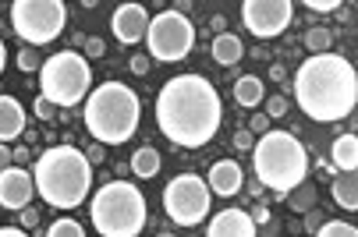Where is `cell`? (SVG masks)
<instances>
[{
    "instance_id": "cell-1",
    "label": "cell",
    "mask_w": 358,
    "mask_h": 237,
    "mask_svg": "<svg viewBox=\"0 0 358 237\" xmlns=\"http://www.w3.org/2000/svg\"><path fill=\"white\" fill-rule=\"evenodd\" d=\"M224 103L210 78L174 75L157 96V124L181 149H202L220 131Z\"/></svg>"
},
{
    "instance_id": "cell-2",
    "label": "cell",
    "mask_w": 358,
    "mask_h": 237,
    "mask_svg": "<svg viewBox=\"0 0 358 237\" xmlns=\"http://www.w3.org/2000/svg\"><path fill=\"white\" fill-rule=\"evenodd\" d=\"M294 103L316 124H334L355 114L358 75L344 54H316L294 71Z\"/></svg>"
},
{
    "instance_id": "cell-3",
    "label": "cell",
    "mask_w": 358,
    "mask_h": 237,
    "mask_svg": "<svg viewBox=\"0 0 358 237\" xmlns=\"http://www.w3.org/2000/svg\"><path fill=\"white\" fill-rule=\"evenodd\" d=\"M32 181L50 209H78L92 188V163L75 146H54L36 160Z\"/></svg>"
},
{
    "instance_id": "cell-4",
    "label": "cell",
    "mask_w": 358,
    "mask_h": 237,
    "mask_svg": "<svg viewBox=\"0 0 358 237\" xmlns=\"http://www.w3.org/2000/svg\"><path fill=\"white\" fill-rule=\"evenodd\" d=\"M85 128L99 146H124L138 131L142 100L124 82H103L85 96Z\"/></svg>"
},
{
    "instance_id": "cell-5",
    "label": "cell",
    "mask_w": 358,
    "mask_h": 237,
    "mask_svg": "<svg viewBox=\"0 0 358 237\" xmlns=\"http://www.w3.org/2000/svg\"><path fill=\"white\" fill-rule=\"evenodd\" d=\"M252 167H255L259 184H266L270 192L287 195V192H294L305 177H309V153H305V146L291 131L270 128L266 135L255 138V146H252Z\"/></svg>"
},
{
    "instance_id": "cell-6",
    "label": "cell",
    "mask_w": 358,
    "mask_h": 237,
    "mask_svg": "<svg viewBox=\"0 0 358 237\" xmlns=\"http://www.w3.org/2000/svg\"><path fill=\"white\" fill-rule=\"evenodd\" d=\"M89 220L99 237H138L145 230V195L131 181H107L89 199Z\"/></svg>"
},
{
    "instance_id": "cell-7",
    "label": "cell",
    "mask_w": 358,
    "mask_h": 237,
    "mask_svg": "<svg viewBox=\"0 0 358 237\" xmlns=\"http://www.w3.org/2000/svg\"><path fill=\"white\" fill-rule=\"evenodd\" d=\"M39 92L43 100L54 107H78L89 92H92V68L78 50H61L54 57H46L39 68Z\"/></svg>"
},
{
    "instance_id": "cell-8",
    "label": "cell",
    "mask_w": 358,
    "mask_h": 237,
    "mask_svg": "<svg viewBox=\"0 0 358 237\" xmlns=\"http://www.w3.org/2000/svg\"><path fill=\"white\" fill-rule=\"evenodd\" d=\"M68 25V4L64 0H15L11 4V29L25 46H46L54 43Z\"/></svg>"
},
{
    "instance_id": "cell-9",
    "label": "cell",
    "mask_w": 358,
    "mask_h": 237,
    "mask_svg": "<svg viewBox=\"0 0 358 237\" xmlns=\"http://www.w3.org/2000/svg\"><path fill=\"white\" fill-rule=\"evenodd\" d=\"M213 209V192L199 174H178L164 188V213L174 220V227H199Z\"/></svg>"
},
{
    "instance_id": "cell-10",
    "label": "cell",
    "mask_w": 358,
    "mask_h": 237,
    "mask_svg": "<svg viewBox=\"0 0 358 237\" xmlns=\"http://www.w3.org/2000/svg\"><path fill=\"white\" fill-rule=\"evenodd\" d=\"M145 46H149L152 61L178 64L192 54V46H195V25L181 11H160L157 18H149Z\"/></svg>"
},
{
    "instance_id": "cell-11",
    "label": "cell",
    "mask_w": 358,
    "mask_h": 237,
    "mask_svg": "<svg viewBox=\"0 0 358 237\" xmlns=\"http://www.w3.org/2000/svg\"><path fill=\"white\" fill-rule=\"evenodd\" d=\"M241 22L252 36L259 39H273L280 32H287V25L294 22V4L291 0H245L241 4Z\"/></svg>"
},
{
    "instance_id": "cell-12",
    "label": "cell",
    "mask_w": 358,
    "mask_h": 237,
    "mask_svg": "<svg viewBox=\"0 0 358 237\" xmlns=\"http://www.w3.org/2000/svg\"><path fill=\"white\" fill-rule=\"evenodd\" d=\"M110 29H114V39L124 43V46H135L145 39L149 32V11L142 4H121L114 15H110Z\"/></svg>"
},
{
    "instance_id": "cell-13",
    "label": "cell",
    "mask_w": 358,
    "mask_h": 237,
    "mask_svg": "<svg viewBox=\"0 0 358 237\" xmlns=\"http://www.w3.org/2000/svg\"><path fill=\"white\" fill-rule=\"evenodd\" d=\"M36 195V181L22 167H8L0 174V206L4 209H25Z\"/></svg>"
},
{
    "instance_id": "cell-14",
    "label": "cell",
    "mask_w": 358,
    "mask_h": 237,
    "mask_svg": "<svg viewBox=\"0 0 358 237\" xmlns=\"http://www.w3.org/2000/svg\"><path fill=\"white\" fill-rule=\"evenodd\" d=\"M206 188L220 199H234L241 188H245V170L238 160H217L206 174Z\"/></svg>"
},
{
    "instance_id": "cell-15",
    "label": "cell",
    "mask_w": 358,
    "mask_h": 237,
    "mask_svg": "<svg viewBox=\"0 0 358 237\" xmlns=\"http://www.w3.org/2000/svg\"><path fill=\"white\" fill-rule=\"evenodd\" d=\"M206 237H259V227L252 223V216L245 209H220L210 220Z\"/></svg>"
},
{
    "instance_id": "cell-16",
    "label": "cell",
    "mask_w": 358,
    "mask_h": 237,
    "mask_svg": "<svg viewBox=\"0 0 358 237\" xmlns=\"http://www.w3.org/2000/svg\"><path fill=\"white\" fill-rule=\"evenodd\" d=\"M25 131V107L15 96H0V146L22 138Z\"/></svg>"
},
{
    "instance_id": "cell-17",
    "label": "cell",
    "mask_w": 358,
    "mask_h": 237,
    "mask_svg": "<svg viewBox=\"0 0 358 237\" xmlns=\"http://www.w3.org/2000/svg\"><path fill=\"white\" fill-rule=\"evenodd\" d=\"M234 100H238V107L255 110V107L266 100V85H263V78H259V75H241V78L234 82Z\"/></svg>"
},
{
    "instance_id": "cell-18",
    "label": "cell",
    "mask_w": 358,
    "mask_h": 237,
    "mask_svg": "<svg viewBox=\"0 0 358 237\" xmlns=\"http://www.w3.org/2000/svg\"><path fill=\"white\" fill-rule=\"evenodd\" d=\"M241 57H245V43L234 32H217V39H213V61L220 68H234Z\"/></svg>"
},
{
    "instance_id": "cell-19",
    "label": "cell",
    "mask_w": 358,
    "mask_h": 237,
    "mask_svg": "<svg viewBox=\"0 0 358 237\" xmlns=\"http://www.w3.org/2000/svg\"><path fill=\"white\" fill-rule=\"evenodd\" d=\"M330 156H334V167L341 170V174H351L355 167H358V135H341V138H334V146H330Z\"/></svg>"
},
{
    "instance_id": "cell-20",
    "label": "cell",
    "mask_w": 358,
    "mask_h": 237,
    "mask_svg": "<svg viewBox=\"0 0 358 237\" xmlns=\"http://www.w3.org/2000/svg\"><path fill=\"white\" fill-rule=\"evenodd\" d=\"M131 174L138 177V181H149V177H157L160 174V167H164V160H160V153L152 149V146H142V149H135L131 153Z\"/></svg>"
},
{
    "instance_id": "cell-21",
    "label": "cell",
    "mask_w": 358,
    "mask_h": 237,
    "mask_svg": "<svg viewBox=\"0 0 358 237\" xmlns=\"http://www.w3.org/2000/svg\"><path fill=\"white\" fill-rule=\"evenodd\" d=\"M334 202L337 206H344V209H358V177H355V170L351 174H341L337 181H334Z\"/></svg>"
},
{
    "instance_id": "cell-22",
    "label": "cell",
    "mask_w": 358,
    "mask_h": 237,
    "mask_svg": "<svg viewBox=\"0 0 358 237\" xmlns=\"http://www.w3.org/2000/svg\"><path fill=\"white\" fill-rule=\"evenodd\" d=\"M287 206H291L294 213H309V209H316V206H320L316 184H313V181H301L294 192H287Z\"/></svg>"
},
{
    "instance_id": "cell-23",
    "label": "cell",
    "mask_w": 358,
    "mask_h": 237,
    "mask_svg": "<svg viewBox=\"0 0 358 237\" xmlns=\"http://www.w3.org/2000/svg\"><path fill=\"white\" fill-rule=\"evenodd\" d=\"M301 43H305V50H309L313 57H316V54H330V46H334V32H330V29H309Z\"/></svg>"
},
{
    "instance_id": "cell-24",
    "label": "cell",
    "mask_w": 358,
    "mask_h": 237,
    "mask_svg": "<svg viewBox=\"0 0 358 237\" xmlns=\"http://www.w3.org/2000/svg\"><path fill=\"white\" fill-rule=\"evenodd\" d=\"M46 237H85V227L71 216H61V220H54L46 227Z\"/></svg>"
},
{
    "instance_id": "cell-25",
    "label": "cell",
    "mask_w": 358,
    "mask_h": 237,
    "mask_svg": "<svg viewBox=\"0 0 358 237\" xmlns=\"http://www.w3.org/2000/svg\"><path fill=\"white\" fill-rule=\"evenodd\" d=\"M313 237H358V230L355 223H344V220H323V227Z\"/></svg>"
},
{
    "instance_id": "cell-26",
    "label": "cell",
    "mask_w": 358,
    "mask_h": 237,
    "mask_svg": "<svg viewBox=\"0 0 358 237\" xmlns=\"http://www.w3.org/2000/svg\"><path fill=\"white\" fill-rule=\"evenodd\" d=\"M18 68H22L25 75H32V71H39V68H43V61L36 57L32 46H22V50H18Z\"/></svg>"
},
{
    "instance_id": "cell-27",
    "label": "cell",
    "mask_w": 358,
    "mask_h": 237,
    "mask_svg": "<svg viewBox=\"0 0 358 237\" xmlns=\"http://www.w3.org/2000/svg\"><path fill=\"white\" fill-rule=\"evenodd\" d=\"M103 54H107V43L99 39V36H89V39H85V54H82V57H85V61H89V57H92V61H99Z\"/></svg>"
},
{
    "instance_id": "cell-28",
    "label": "cell",
    "mask_w": 358,
    "mask_h": 237,
    "mask_svg": "<svg viewBox=\"0 0 358 237\" xmlns=\"http://www.w3.org/2000/svg\"><path fill=\"white\" fill-rule=\"evenodd\" d=\"M263 103H266V117H270V121H277V117L287 114V100H284V96H266Z\"/></svg>"
},
{
    "instance_id": "cell-29",
    "label": "cell",
    "mask_w": 358,
    "mask_h": 237,
    "mask_svg": "<svg viewBox=\"0 0 358 237\" xmlns=\"http://www.w3.org/2000/svg\"><path fill=\"white\" fill-rule=\"evenodd\" d=\"M252 146H255V135H252L248 128L234 131V149H241V153H252Z\"/></svg>"
},
{
    "instance_id": "cell-30",
    "label": "cell",
    "mask_w": 358,
    "mask_h": 237,
    "mask_svg": "<svg viewBox=\"0 0 358 237\" xmlns=\"http://www.w3.org/2000/svg\"><path fill=\"white\" fill-rule=\"evenodd\" d=\"M32 114H36L39 121H50V117H54V114H57V107H54V103H50V100H43V96H39V100L32 103Z\"/></svg>"
},
{
    "instance_id": "cell-31",
    "label": "cell",
    "mask_w": 358,
    "mask_h": 237,
    "mask_svg": "<svg viewBox=\"0 0 358 237\" xmlns=\"http://www.w3.org/2000/svg\"><path fill=\"white\" fill-rule=\"evenodd\" d=\"M323 227V209L316 206V209H309V213H305V234H316Z\"/></svg>"
},
{
    "instance_id": "cell-32",
    "label": "cell",
    "mask_w": 358,
    "mask_h": 237,
    "mask_svg": "<svg viewBox=\"0 0 358 237\" xmlns=\"http://www.w3.org/2000/svg\"><path fill=\"white\" fill-rule=\"evenodd\" d=\"M305 8H309V11H320V15H327V11H341V0H309Z\"/></svg>"
},
{
    "instance_id": "cell-33",
    "label": "cell",
    "mask_w": 358,
    "mask_h": 237,
    "mask_svg": "<svg viewBox=\"0 0 358 237\" xmlns=\"http://www.w3.org/2000/svg\"><path fill=\"white\" fill-rule=\"evenodd\" d=\"M248 124H252V128H248L252 135H266V131H270V117H266V114H255Z\"/></svg>"
},
{
    "instance_id": "cell-34",
    "label": "cell",
    "mask_w": 358,
    "mask_h": 237,
    "mask_svg": "<svg viewBox=\"0 0 358 237\" xmlns=\"http://www.w3.org/2000/svg\"><path fill=\"white\" fill-rule=\"evenodd\" d=\"M149 68H152V61H149L145 54H135V57H131V71H135V75H149Z\"/></svg>"
},
{
    "instance_id": "cell-35",
    "label": "cell",
    "mask_w": 358,
    "mask_h": 237,
    "mask_svg": "<svg viewBox=\"0 0 358 237\" xmlns=\"http://www.w3.org/2000/svg\"><path fill=\"white\" fill-rule=\"evenodd\" d=\"M85 160L96 167V163H103L107 160V153H103V146H99V142H92V146H89V153H85Z\"/></svg>"
},
{
    "instance_id": "cell-36",
    "label": "cell",
    "mask_w": 358,
    "mask_h": 237,
    "mask_svg": "<svg viewBox=\"0 0 358 237\" xmlns=\"http://www.w3.org/2000/svg\"><path fill=\"white\" fill-rule=\"evenodd\" d=\"M8 167H15V149H8V146H0V174H4Z\"/></svg>"
},
{
    "instance_id": "cell-37",
    "label": "cell",
    "mask_w": 358,
    "mask_h": 237,
    "mask_svg": "<svg viewBox=\"0 0 358 237\" xmlns=\"http://www.w3.org/2000/svg\"><path fill=\"white\" fill-rule=\"evenodd\" d=\"M248 216H252V223H255V227H266V223H270V209H266V206H259V209L248 213Z\"/></svg>"
},
{
    "instance_id": "cell-38",
    "label": "cell",
    "mask_w": 358,
    "mask_h": 237,
    "mask_svg": "<svg viewBox=\"0 0 358 237\" xmlns=\"http://www.w3.org/2000/svg\"><path fill=\"white\" fill-rule=\"evenodd\" d=\"M22 223H25V227H36V223H39V209H29V206H25V209H22Z\"/></svg>"
},
{
    "instance_id": "cell-39",
    "label": "cell",
    "mask_w": 358,
    "mask_h": 237,
    "mask_svg": "<svg viewBox=\"0 0 358 237\" xmlns=\"http://www.w3.org/2000/svg\"><path fill=\"white\" fill-rule=\"evenodd\" d=\"M0 237H29L22 227H0Z\"/></svg>"
},
{
    "instance_id": "cell-40",
    "label": "cell",
    "mask_w": 358,
    "mask_h": 237,
    "mask_svg": "<svg viewBox=\"0 0 358 237\" xmlns=\"http://www.w3.org/2000/svg\"><path fill=\"white\" fill-rule=\"evenodd\" d=\"M4 64H8V46H4V39H0V75H4Z\"/></svg>"
},
{
    "instance_id": "cell-41",
    "label": "cell",
    "mask_w": 358,
    "mask_h": 237,
    "mask_svg": "<svg viewBox=\"0 0 358 237\" xmlns=\"http://www.w3.org/2000/svg\"><path fill=\"white\" fill-rule=\"evenodd\" d=\"M270 78L273 82H284V68H270Z\"/></svg>"
},
{
    "instance_id": "cell-42",
    "label": "cell",
    "mask_w": 358,
    "mask_h": 237,
    "mask_svg": "<svg viewBox=\"0 0 358 237\" xmlns=\"http://www.w3.org/2000/svg\"><path fill=\"white\" fill-rule=\"evenodd\" d=\"M160 237H174V234H160Z\"/></svg>"
}]
</instances>
